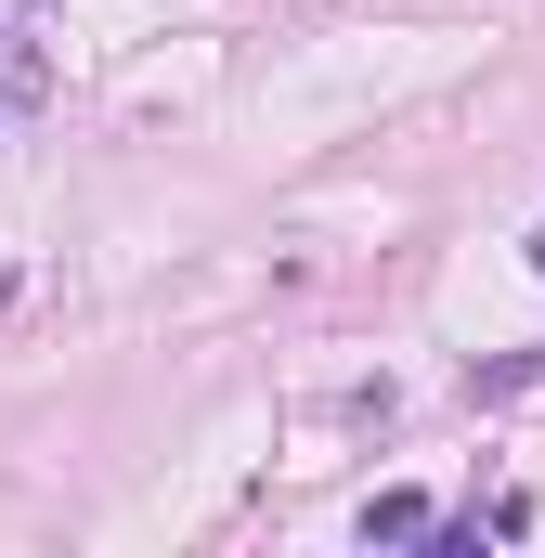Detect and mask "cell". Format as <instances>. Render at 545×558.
<instances>
[{"label":"cell","mask_w":545,"mask_h":558,"mask_svg":"<svg viewBox=\"0 0 545 558\" xmlns=\"http://www.w3.org/2000/svg\"><path fill=\"white\" fill-rule=\"evenodd\" d=\"M39 78H52V65H39V39H26V26H0V92H13V105H39Z\"/></svg>","instance_id":"7a4b0ae2"},{"label":"cell","mask_w":545,"mask_h":558,"mask_svg":"<svg viewBox=\"0 0 545 558\" xmlns=\"http://www.w3.org/2000/svg\"><path fill=\"white\" fill-rule=\"evenodd\" d=\"M533 274H545V221H533Z\"/></svg>","instance_id":"277c9868"},{"label":"cell","mask_w":545,"mask_h":558,"mask_svg":"<svg viewBox=\"0 0 545 558\" xmlns=\"http://www.w3.org/2000/svg\"><path fill=\"white\" fill-rule=\"evenodd\" d=\"M0 312H13V274H0Z\"/></svg>","instance_id":"5b68a950"},{"label":"cell","mask_w":545,"mask_h":558,"mask_svg":"<svg viewBox=\"0 0 545 558\" xmlns=\"http://www.w3.org/2000/svg\"><path fill=\"white\" fill-rule=\"evenodd\" d=\"M428 533H441L428 494H377V507H364V546H428Z\"/></svg>","instance_id":"6da1fadb"},{"label":"cell","mask_w":545,"mask_h":558,"mask_svg":"<svg viewBox=\"0 0 545 558\" xmlns=\"http://www.w3.org/2000/svg\"><path fill=\"white\" fill-rule=\"evenodd\" d=\"M545 377V351H507V364H481V403H507V390H533Z\"/></svg>","instance_id":"3957f363"}]
</instances>
